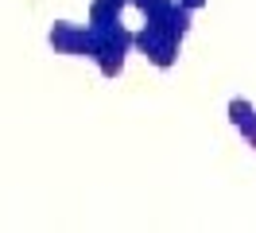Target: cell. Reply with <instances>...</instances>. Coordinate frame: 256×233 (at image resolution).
Instances as JSON below:
<instances>
[{
    "label": "cell",
    "instance_id": "obj_1",
    "mask_svg": "<svg viewBox=\"0 0 256 233\" xmlns=\"http://www.w3.org/2000/svg\"><path fill=\"white\" fill-rule=\"evenodd\" d=\"M90 59L105 78H116L124 70L128 47H132V31L124 24V4L116 0H94L90 4Z\"/></svg>",
    "mask_w": 256,
    "mask_h": 233
},
{
    "label": "cell",
    "instance_id": "obj_2",
    "mask_svg": "<svg viewBox=\"0 0 256 233\" xmlns=\"http://www.w3.org/2000/svg\"><path fill=\"white\" fill-rule=\"evenodd\" d=\"M132 43L144 51L148 62H156L160 70L175 66L178 47H182V35H175L171 28H160V24H144L140 31H132Z\"/></svg>",
    "mask_w": 256,
    "mask_h": 233
},
{
    "label": "cell",
    "instance_id": "obj_3",
    "mask_svg": "<svg viewBox=\"0 0 256 233\" xmlns=\"http://www.w3.org/2000/svg\"><path fill=\"white\" fill-rule=\"evenodd\" d=\"M47 43L58 55H74V59H90V28L74 24V20H54L47 31Z\"/></svg>",
    "mask_w": 256,
    "mask_h": 233
},
{
    "label": "cell",
    "instance_id": "obj_4",
    "mask_svg": "<svg viewBox=\"0 0 256 233\" xmlns=\"http://www.w3.org/2000/svg\"><path fill=\"white\" fill-rule=\"evenodd\" d=\"M229 124L252 144V152H256V105H252V101L233 97V101H229Z\"/></svg>",
    "mask_w": 256,
    "mask_h": 233
},
{
    "label": "cell",
    "instance_id": "obj_5",
    "mask_svg": "<svg viewBox=\"0 0 256 233\" xmlns=\"http://www.w3.org/2000/svg\"><path fill=\"white\" fill-rule=\"evenodd\" d=\"M178 4H182V8H186V12H198V8H202V4H206V0H178Z\"/></svg>",
    "mask_w": 256,
    "mask_h": 233
}]
</instances>
